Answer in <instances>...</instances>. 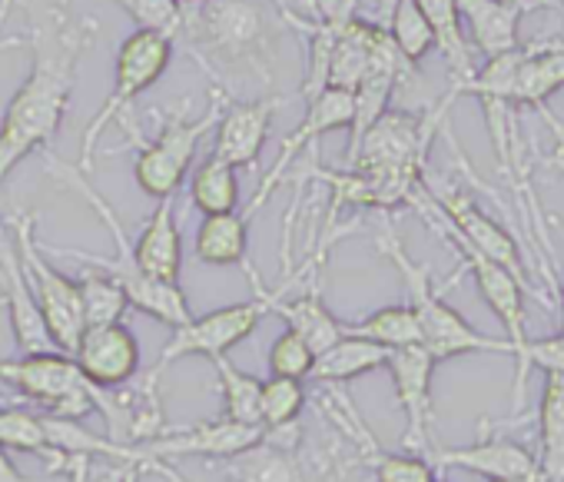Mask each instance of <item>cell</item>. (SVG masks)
<instances>
[{
    "instance_id": "6da1fadb",
    "label": "cell",
    "mask_w": 564,
    "mask_h": 482,
    "mask_svg": "<svg viewBox=\"0 0 564 482\" xmlns=\"http://www.w3.org/2000/svg\"><path fill=\"white\" fill-rule=\"evenodd\" d=\"M87 47V31L74 24L57 0L37 8L34 21V64L21 90L11 97L0 120V183H4L31 153L44 150L67 114L77 64Z\"/></svg>"
},
{
    "instance_id": "7a4b0ae2",
    "label": "cell",
    "mask_w": 564,
    "mask_h": 482,
    "mask_svg": "<svg viewBox=\"0 0 564 482\" xmlns=\"http://www.w3.org/2000/svg\"><path fill=\"white\" fill-rule=\"evenodd\" d=\"M47 170L57 176V180H64L67 186H74L90 206H94V213L100 216V223L107 226V233H110V239H113V247H117V257L110 260V257H97V254H80V250H47V254H57V257H70V260H80L87 270H100V274H107L123 293H127V300H130V307H137L140 313H147V317H153V320H160V323H166V326H183L193 313H189V303H186V297H183V290H180V283H163V280H156V277H150L140 264H137V257H133V244H130V236H127V229H123V223H120V216L113 213V206L84 180V170L80 167H67L64 160H57L54 153H47Z\"/></svg>"
},
{
    "instance_id": "3957f363",
    "label": "cell",
    "mask_w": 564,
    "mask_h": 482,
    "mask_svg": "<svg viewBox=\"0 0 564 482\" xmlns=\"http://www.w3.org/2000/svg\"><path fill=\"white\" fill-rule=\"evenodd\" d=\"M379 254L399 270L405 293H409V307L419 320V333H422V346L438 360H455V356H468V353H501L511 356V343L505 336H488L481 330H475L455 307L445 303V297L435 290L429 267L415 264L409 257V250L402 247L399 233L392 229V223H382L379 233Z\"/></svg>"
},
{
    "instance_id": "277c9868",
    "label": "cell",
    "mask_w": 564,
    "mask_h": 482,
    "mask_svg": "<svg viewBox=\"0 0 564 482\" xmlns=\"http://www.w3.org/2000/svg\"><path fill=\"white\" fill-rule=\"evenodd\" d=\"M249 270V280H252V300L246 303H232V307H219V310H209L203 317H189L183 326L173 330L170 343L163 346V353L156 356V363L150 366V373L143 376L147 386H156L160 383V373L176 363V360H186V356H206V360H216V356H229V350H236L242 340H249L256 333V326L262 323V317L272 313V303L282 297V293H290V287L306 274L313 270V264H306L296 280H282L279 287H265L259 280V274L242 264Z\"/></svg>"
},
{
    "instance_id": "5b68a950",
    "label": "cell",
    "mask_w": 564,
    "mask_h": 482,
    "mask_svg": "<svg viewBox=\"0 0 564 482\" xmlns=\"http://www.w3.org/2000/svg\"><path fill=\"white\" fill-rule=\"evenodd\" d=\"M219 114H223V104H219V94L213 90V100H209L203 117L170 114L163 120L156 140H143L140 133H133V127H130V120L123 114L117 124L130 133V143L137 150V157H133V180H137V186L147 196H153V200L180 193V186H183V180L189 173V163H193L203 137L213 133Z\"/></svg>"
},
{
    "instance_id": "8992f818",
    "label": "cell",
    "mask_w": 564,
    "mask_h": 482,
    "mask_svg": "<svg viewBox=\"0 0 564 482\" xmlns=\"http://www.w3.org/2000/svg\"><path fill=\"white\" fill-rule=\"evenodd\" d=\"M173 41L170 34L163 31H150V28H137L117 51V64H113V87H110V97L104 100V107L94 114V120L87 124L84 130V140H80V170L90 173V160L97 153V143L104 137V130L110 124H117L130 104L147 94L173 64Z\"/></svg>"
},
{
    "instance_id": "52a82bcc",
    "label": "cell",
    "mask_w": 564,
    "mask_h": 482,
    "mask_svg": "<svg viewBox=\"0 0 564 482\" xmlns=\"http://www.w3.org/2000/svg\"><path fill=\"white\" fill-rule=\"evenodd\" d=\"M11 226H14V250H18V260L28 274L34 300L41 307L44 326H47V333L61 353H74V346L84 333L80 283L70 280L67 274H61L47 260V250L37 244V236H34V226H37L34 213H18L11 219Z\"/></svg>"
},
{
    "instance_id": "ba28073f",
    "label": "cell",
    "mask_w": 564,
    "mask_h": 482,
    "mask_svg": "<svg viewBox=\"0 0 564 482\" xmlns=\"http://www.w3.org/2000/svg\"><path fill=\"white\" fill-rule=\"evenodd\" d=\"M435 366H438V360L422 343L399 346L386 360L399 406L405 413L402 446L415 456H425L432 449V376H435Z\"/></svg>"
},
{
    "instance_id": "9c48e42d",
    "label": "cell",
    "mask_w": 564,
    "mask_h": 482,
    "mask_svg": "<svg viewBox=\"0 0 564 482\" xmlns=\"http://www.w3.org/2000/svg\"><path fill=\"white\" fill-rule=\"evenodd\" d=\"M352 124V90H339V87H323L319 94L310 97V110L303 117V124L282 140L279 147V157L272 163V170L265 173V180L259 183V193L252 196V203L246 206V216L252 219V213L265 203V196L279 186V180L286 176V170L293 167V160L313 147L323 133H333V130H343Z\"/></svg>"
},
{
    "instance_id": "30bf717a",
    "label": "cell",
    "mask_w": 564,
    "mask_h": 482,
    "mask_svg": "<svg viewBox=\"0 0 564 482\" xmlns=\"http://www.w3.org/2000/svg\"><path fill=\"white\" fill-rule=\"evenodd\" d=\"M70 356L100 389H120L140 373V340L123 323L84 326Z\"/></svg>"
},
{
    "instance_id": "8fae6325",
    "label": "cell",
    "mask_w": 564,
    "mask_h": 482,
    "mask_svg": "<svg viewBox=\"0 0 564 482\" xmlns=\"http://www.w3.org/2000/svg\"><path fill=\"white\" fill-rule=\"evenodd\" d=\"M286 104V97H259V100H242V104H229L223 107L216 127H213V153L223 157L226 163L239 167H256L272 117L275 110Z\"/></svg>"
},
{
    "instance_id": "7c38bea8",
    "label": "cell",
    "mask_w": 564,
    "mask_h": 482,
    "mask_svg": "<svg viewBox=\"0 0 564 482\" xmlns=\"http://www.w3.org/2000/svg\"><path fill=\"white\" fill-rule=\"evenodd\" d=\"M432 200H435L438 213L445 216V223L458 236H465L478 254H485L488 260H495L505 270H511L514 277H521V257H518L514 236L501 223H495L485 210H478L465 190H435Z\"/></svg>"
},
{
    "instance_id": "4fadbf2b",
    "label": "cell",
    "mask_w": 564,
    "mask_h": 482,
    "mask_svg": "<svg viewBox=\"0 0 564 482\" xmlns=\"http://www.w3.org/2000/svg\"><path fill=\"white\" fill-rule=\"evenodd\" d=\"M425 459L435 469H465L471 475H481L485 482L508 479V475H518V472H528L538 465V459L528 446H521L508 436H495L488 429L471 446H432L425 452Z\"/></svg>"
},
{
    "instance_id": "5bb4252c",
    "label": "cell",
    "mask_w": 564,
    "mask_h": 482,
    "mask_svg": "<svg viewBox=\"0 0 564 482\" xmlns=\"http://www.w3.org/2000/svg\"><path fill=\"white\" fill-rule=\"evenodd\" d=\"M199 14L209 51L223 54L226 61L252 57L269 38V18L256 0H219V4L209 0Z\"/></svg>"
},
{
    "instance_id": "9a60e30c",
    "label": "cell",
    "mask_w": 564,
    "mask_h": 482,
    "mask_svg": "<svg viewBox=\"0 0 564 482\" xmlns=\"http://www.w3.org/2000/svg\"><path fill=\"white\" fill-rule=\"evenodd\" d=\"M0 300L8 307V317H11V330H14V343L21 353H47V350H57L47 326H44V317H41V307L34 300V290L28 283V274L18 260V250L14 244L0 247Z\"/></svg>"
},
{
    "instance_id": "2e32d148",
    "label": "cell",
    "mask_w": 564,
    "mask_h": 482,
    "mask_svg": "<svg viewBox=\"0 0 564 482\" xmlns=\"http://www.w3.org/2000/svg\"><path fill=\"white\" fill-rule=\"evenodd\" d=\"M528 11V0H514V4H505V0H458L465 38L471 51L481 54L485 61L521 47L518 28Z\"/></svg>"
},
{
    "instance_id": "e0dca14e",
    "label": "cell",
    "mask_w": 564,
    "mask_h": 482,
    "mask_svg": "<svg viewBox=\"0 0 564 482\" xmlns=\"http://www.w3.org/2000/svg\"><path fill=\"white\" fill-rule=\"evenodd\" d=\"M133 257L150 277H156L163 283H180L183 236L176 226V193L156 200L153 216L147 219V226L140 229L137 244H133Z\"/></svg>"
},
{
    "instance_id": "ac0fdd59",
    "label": "cell",
    "mask_w": 564,
    "mask_h": 482,
    "mask_svg": "<svg viewBox=\"0 0 564 482\" xmlns=\"http://www.w3.org/2000/svg\"><path fill=\"white\" fill-rule=\"evenodd\" d=\"M561 87H564V41H541L521 47V61L508 94L511 110L521 107L544 110Z\"/></svg>"
},
{
    "instance_id": "d6986e66",
    "label": "cell",
    "mask_w": 564,
    "mask_h": 482,
    "mask_svg": "<svg viewBox=\"0 0 564 482\" xmlns=\"http://www.w3.org/2000/svg\"><path fill=\"white\" fill-rule=\"evenodd\" d=\"M415 4L422 8L429 28L435 34V51H442L448 77H452V87H448L445 100H455V97H462V87L475 74L471 44L465 38V28H462L458 0H415Z\"/></svg>"
},
{
    "instance_id": "ffe728a7",
    "label": "cell",
    "mask_w": 564,
    "mask_h": 482,
    "mask_svg": "<svg viewBox=\"0 0 564 482\" xmlns=\"http://www.w3.org/2000/svg\"><path fill=\"white\" fill-rule=\"evenodd\" d=\"M389 353L392 350H386L379 343H369L362 336L343 333L333 346L316 353L310 379L323 383V386H343V383H352V379H359V376H366L372 369H382Z\"/></svg>"
},
{
    "instance_id": "44dd1931",
    "label": "cell",
    "mask_w": 564,
    "mask_h": 482,
    "mask_svg": "<svg viewBox=\"0 0 564 482\" xmlns=\"http://www.w3.org/2000/svg\"><path fill=\"white\" fill-rule=\"evenodd\" d=\"M272 313L282 323H286V330L300 333L310 343L313 353H323L326 346H333L346 333V323L339 317H333V310L323 303V297H319L316 287H310L300 297H286V293H282L272 303Z\"/></svg>"
},
{
    "instance_id": "7402d4cb",
    "label": "cell",
    "mask_w": 564,
    "mask_h": 482,
    "mask_svg": "<svg viewBox=\"0 0 564 482\" xmlns=\"http://www.w3.org/2000/svg\"><path fill=\"white\" fill-rule=\"evenodd\" d=\"M538 469L544 482H564V373H544L538 406Z\"/></svg>"
},
{
    "instance_id": "603a6c76",
    "label": "cell",
    "mask_w": 564,
    "mask_h": 482,
    "mask_svg": "<svg viewBox=\"0 0 564 482\" xmlns=\"http://www.w3.org/2000/svg\"><path fill=\"white\" fill-rule=\"evenodd\" d=\"M196 260L206 267H236L249 254V216L246 213H213L203 216L196 229Z\"/></svg>"
},
{
    "instance_id": "cb8c5ba5",
    "label": "cell",
    "mask_w": 564,
    "mask_h": 482,
    "mask_svg": "<svg viewBox=\"0 0 564 482\" xmlns=\"http://www.w3.org/2000/svg\"><path fill=\"white\" fill-rule=\"evenodd\" d=\"M0 446L11 452H28V456H41L57 469H67L74 456H64L54 449L51 442V429H47V416L24 409L18 403H4L0 406Z\"/></svg>"
},
{
    "instance_id": "d4e9b609",
    "label": "cell",
    "mask_w": 564,
    "mask_h": 482,
    "mask_svg": "<svg viewBox=\"0 0 564 482\" xmlns=\"http://www.w3.org/2000/svg\"><path fill=\"white\" fill-rule=\"evenodd\" d=\"M189 200L203 216L229 213L239 206V176L236 167L223 157L209 153L189 176Z\"/></svg>"
},
{
    "instance_id": "484cf974",
    "label": "cell",
    "mask_w": 564,
    "mask_h": 482,
    "mask_svg": "<svg viewBox=\"0 0 564 482\" xmlns=\"http://www.w3.org/2000/svg\"><path fill=\"white\" fill-rule=\"evenodd\" d=\"M216 383H219V396H223V419L229 422H242V426H262L259 422V393H262V379L252 373H242L229 363V356H216Z\"/></svg>"
},
{
    "instance_id": "4316f807",
    "label": "cell",
    "mask_w": 564,
    "mask_h": 482,
    "mask_svg": "<svg viewBox=\"0 0 564 482\" xmlns=\"http://www.w3.org/2000/svg\"><path fill=\"white\" fill-rule=\"evenodd\" d=\"M346 333L362 336V340H369V343H379V346H386V350H399V346L422 343L419 320H415V313H412L409 303L382 307V310L362 317L359 323H346Z\"/></svg>"
},
{
    "instance_id": "83f0119b",
    "label": "cell",
    "mask_w": 564,
    "mask_h": 482,
    "mask_svg": "<svg viewBox=\"0 0 564 482\" xmlns=\"http://www.w3.org/2000/svg\"><path fill=\"white\" fill-rule=\"evenodd\" d=\"M386 31L409 67H415L422 57H429V51H435V34L415 0H392V14H389Z\"/></svg>"
},
{
    "instance_id": "f1b7e54d",
    "label": "cell",
    "mask_w": 564,
    "mask_h": 482,
    "mask_svg": "<svg viewBox=\"0 0 564 482\" xmlns=\"http://www.w3.org/2000/svg\"><path fill=\"white\" fill-rule=\"evenodd\" d=\"M303 409H306V386H303V379H286V376L262 379L259 422H262L265 432L293 426Z\"/></svg>"
},
{
    "instance_id": "f546056e",
    "label": "cell",
    "mask_w": 564,
    "mask_h": 482,
    "mask_svg": "<svg viewBox=\"0 0 564 482\" xmlns=\"http://www.w3.org/2000/svg\"><path fill=\"white\" fill-rule=\"evenodd\" d=\"M356 446L362 449L366 462L376 472V482H432L435 479V465L425 456L415 452H382V446L362 432L356 439Z\"/></svg>"
},
{
    "instance_id": "4dcf8cb0",
    "label": "cell",
    "mask_w": 564,
    "mask_h": 482,
    "mask_svg": "<svg viewBox=\"0 0 564 482\" xmlns=\"http://www.w3.org/2000/svg\"><path fill=\"white\" fill-rule=\"evenodd\" d=\"M80 307H84V326H104V323H123V313L130 310L127 293L100 270H87L80 280Z\"/></svg>"
},
{
    "instance_id": "1f68e13d",
    "label": "cell",
    "mask_w": 564,
    "mask_h": 482,
    "mask_svg": "<svg viewBox=\"0 0 564 482\" xmlns=\"http://www.w3.org/2000/svg\"><path fill=\"white\" fill-rule=\"evenodd\" d=\"M232 479L236 482H300L296 465L290 462L286 449L275 442H256L252 449L232 456Z\"/></svg>"
},
{
    "instance_id": "d6a6232c",
    "label": "cell",
    "mask_w": 564,
    "mask_h": 482,
    "mask_svg": "<svg viewBox=\"0 0 564 482\" xmlns=\"http://www.w3.org/2000/svg\"><path fill=\"white\" fill-rule=\"evenodd\" d=\"M531 369H544V373H564V330L547 336V340H528L521 360L514 363V386H511V403L514 409H521L524 403V383Z\"/></svg>"
},
{
    "instance_id": "836d02e7",
    "label": "cell",
    "mask_w": 564,
    "mask_h": 482,
    "mask_svg": "<svg viewBox=\"0 0 564 482\" xmlns=\"http://www.w3.org/2000/svg\"><path fill=\"white\" fill-rule=\"evenodd\" d=\"M316 353L310 350V343L293 333V330H282L272 346H269V376H286V379H310Z\"/></svg>"
},
{
    "instance_id": "e575fe53",
    "label": "cell",
    "mask_w": 564,
    "mask_h": 482,
    "mask_svg": "<svg viewBox=\"0 0 564 482\" xmlns=\"http://www.w3.org/2000/svg\"><path fill=\"white\" fill-rule=\"evenodd\" d=\"M113 4L127 11L137 28L163 31L170 38L183 31V11L176 8V0H113Z\"/></svg>"
},
{
    "instance_id": "d590c367",
    "label": "cell",
    "mask_w": 564,
    "mask_h": 482,
    "mask_svg": "<svg viewBox=\"0 0 564 482\" xmlns=\"http://www.w3.org/2000/svg\"><path fill=\"white\" fill-rule=\"evenodd\" d=\"M0 482H31L11 459V449L0 446Z\"/></svg>"
},
{
    "instance_id": "8d00e7d4",
    "label": "cell",
    "mask_w": 564,
    "mask_h": 482,
    "mask_svg": "<svg viewBox=\"0 0 564 482\" xmlns=\"http://www.w3.org/2000/svg\"><path fill=\"white\" fill-rule=\"evenodd\" d=\"M488 482H544L541 479V469H528V472H518V475H508V479H488Z\"/></svg>"
},
{
    "instance_id": "74e56055",
    "label": "cell",
    "mask_w": 564,
    "mask_h": 482,
    "mask_svg": "<svg viewBox=\"0 0 564 482\" xmlns=\"http://www.w3.org/2000/svg\"><path fill=\"white\" fill-rule=\"evenodd\" d=\"M209 4V0H176V8L186 14V11H199V8H206Z\"/></svg>"
},
{
    "instance_id": "f35d334b",
    "label": "cell",
    "mask_w": 564,
    "mask_h": 482,
    "mask_svg": "<svg viewBox=\"0 0 564 482\" xmlns=\"http://www.w3.org/2000/svg\"><path fill=\"white\" fill-rule=\"evenodd\" d=\"M557 300H561V330H564V280H561V293H557Z\"/></svg>"
},
{
    "instance_id": "ab89813d",
    "label": "cell",
    "mask_w": 564,
    "mask_h": 482,
    "mask_svg": "<svg viewBox=\"0 0 564 482\" xmlns=\"http://www.w3.org/2000/svg\"><path fill=\"white\" fill-rule=\"evenodd\" d=\"M275 8H279V14H286V11H290V4H286V0H275Z\"/></svg>"
},
{
    "instance_id": "60d3db41",
    "label": "cell",
    "mask_w": 564,
    "mask_h": 482,
    "mask_svg": "<svg viewBox=\"0 0 564 482\" xmlns=\"http://www.w3.org/2000/svg\"><path fill=\"white\" fill-rule=\"evenodd\" d=\"M137 472H140V469H133V465H130V472H127V482H137Z\"/></svg>"
},
{
    "instance_id": "b9f144b4",
    "label": "cell",
    "mask_w": 564,
    "mask_h": 482,
    "mask_svg": "<svg viewBox=\"0 0 564 482\" xmlns=\"http://www.w3.org/2000/svg\"><path fill=\"white\" fill-rule=\"evenodd\" d=\"M528 4H531V8H538V4H541V0H528Z\"/></svg>"
},
{
    "instance_id": "7bdbcfd3",
    "label": "cell",
    "mask_w": 564,
    "mask_h": 482,
    "mask_svg": "<svg viewBox=\"0 0 564 482\" xmlns=\"http://www.w3.org/2000/svg\"><path fill=\"white\" fill-rule=\"evenodd\" d=\"M557 8H564V0H557Z\"/></svg>"
},
{
    "instance_id": "ee69618b",
    "label": "cell",
    "mask_w": 564,
    "mask_h": 482,
    "mask_svg": "<svg viewBox=\"0 0 564 482\" xmlns=\"http://www.w3.org/2000/svg\"><path fill=\"white\" fill-rule=\"evenodd\" d=\"M432 482H445V479H432Z\"/></svg>"
},
{
    "instance_id": "f6af8a7d",
    "label": "cell",
    "mask_w": 564,
    "mask_h": 482,
    "mask_svg": "<svg viewBox=\"0 0 564 482\" xmlns=\"http://www.w3.org/2000/svg\"><path fill=\"white\" fill-rule=\"evenodd\" d=\"M505 4H514V0H505Z\"/></svg>"
},
{
    "instance_id": "bcb514c9",
    "label": "cell",
    "mask_w": 564,
    "mask_h": 482,
    "mask_svg": "<svg viewBox=\"0 0 564 482\" xmlns=\"http://www.w3.org/2000/svg\"><path fill=\"white\" fill-rule=\"evenodd\" d=\"M0 406H4V403H0Z\"/></svg>"
}]
</instances>
